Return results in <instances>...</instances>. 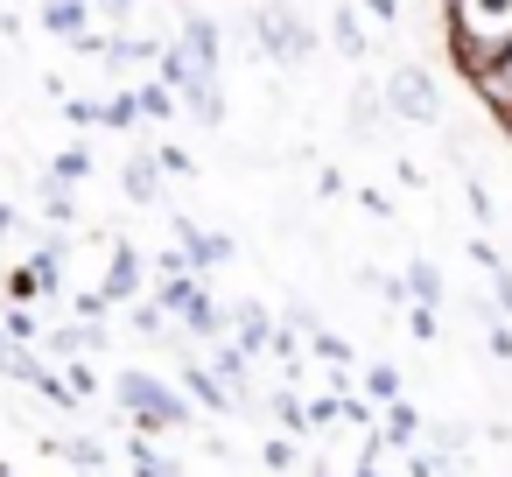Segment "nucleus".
<instances>
[{"label":"nucleus","mask_w":512,"mask_h":477,"mask_svg":"<svg viewBox=\"0 0 512 477\" xmlns=\"http://www.w3.org/2000/svg\"><path fill=\"white\" fill-rule=\"evenodd\" d=\"M442 36L463 78L491 71L512 43V0H442Z\"/></svg>","instance_id":"nucleus-1"},{"label":"nucleus","mask_w":512,"mask_h":477,"mask_svg":"<svg viewBox=\"0 0 512 477\" xmlns=\"http://www.w3.org/2000/svg\"><path fill=\"white\" fill-rule=\"evenodd\" d=\"M120 407L141 421V435H169V428H190V400L155 379V372H120Z\"/></svg>","instance_id":"nucleus-2"},{"label":"nucleus","mask_w":512,"mask_h":477,"mask_svg":"<svg viewBox=\"0 0 512 477\" xmlns=\"http://www.w3.org/2000/svg\"><path fill=\"white\" fill-rule=\"evenodd\" d=\"M253 36H260V50L281 57V64H309V50H316L309 22L288 8V0H267V8H253Z\"/></svg>","instance_id":"nucleus-3"},{"label":"nucleus","mask_w":512,"mask_h":477,"mask_svg":"<svg viewBox=\"0 0 512 477\" xmlns=\"http://www.w3.org/2000/svg\"><path fill=\"white\" fill-rule=\"evenodd\" d=\"M386 113H400V120H414V127H435V120H442L435 78H428L421 64H400V71L386 78Z\"/></svg>","instance_id":"nucleus-4"},{"label":"nucleus","mask_w":512,"mask_h":477,"mask_svg":"<svg viewBox=\"0 0 512 477\" xmlns=\"http://www.w3.org/2000/svg\"><path fill=\"white\" fill-rule=\"evenodd\" d=\"M183 386H190V407H204V414H232V407H239L232 386H225L211 365H197V358H183Z\"/></svg>","instance_id":"nucleus-5"},{"label":"nucleus","mask_w":512,"mask_h":477,"mask_svg":"<svg viewBox=\"0 0 512 477\" xmlns=\"http://www.w3.org/2000/svg\"><path fill=\"white\" fill-rule=\"evenodd\" d=\"M176 239L190 246V267H197V274H204V267H225V260H232V239H225V232H197L190 218H176Z\"/></svg>","instance_id":"nucleus-6"},{"label":"nucleus","mask_w":512,"mask_h":477,"mask_svg":"<svg viewBox=\"0 0 512 477\" xmlns=\"http://www.w3.org/2000/svg\"><path fill=\"white\" fill-rule=\"evenodd\" d=\"M134 288H141V253L120 239V246H113V267H106V288H99V295H106V302H127Z\"/></svg>","instance_id":"nucleus-7"},{"label":"nucleus","mask_w":512,"mask_h":477,"mask_svg":"<svg viewBox=\"0 0 512 477\" xmlns=\"http://www.w3.org/2000/svg\"><path fill=\"white\" fill-rule=\"evenodd\" d=\"M232 323H239V351H246V358H253V351H274V337H281V330L267 323V309H260V302H239V309H232Z\"/></svg>","instance_id":"nucleus-8"},{"label":"nucleus","mask_w":512,"mask_h":477,"mask_svg":"<svg viewBox=\"0 0 512 477\" xmlns=\"http://www.w3.org/2000/svg\"><path fill=\"white\" fill-rule=\"evenodd\" d=\"M120 183H127V197H134V204H162V155H134Z\"/></svg>","instance_id":"nucleus-9"},{"label":"nucleus","mask_w":512,"mask_h":477,"mask_svg":"<svg viewBox=\"0 0 512 477\" xmlns=\"http://www.w3.org/2000/svg\"><path fill=\"white\" fill-rule=\"evenodd\" d=\"M407 302L414 309H442V267L435 260H414L407 267Z\"/></svg>","instance_id":"nucleus-10"},{"label":"nucleus","mask_w":512,"mask_h":477,"mask_svg":"<svg viewBox=\"0 0 512 477\" xmlns=\"http://www.w3.org/2000/svg\"><path fill=\"white\" fill-rule=\"evenodd\" d=\"M470 92H477V99H484V106L512 127V78H505L498 64H491V71H477V78H470Z\"/></svg>","instance_id":"nucleus-11"},{"label":"nucleus","mask_w":512,"mask_h":477,"mask_svg":"<svg viewBox=\"0 0 512 477\" xmlns=\"http://www.w3.org/2000/svg\"><path fill=\"white\" fill-rule=\"evenodd\" d=\"M85 15H92V0H50V8H43V29H50V36H85Z\"/></svg>","instance_id":"nucleus-12"},{"label":"nucleus","mask_w":512,"mask_h":477,"mask_svg":"<svg viewBox=\"0 0 512 477\" xmlns=\"http://www.w3.org/2000/svg\"><path fill=\"white\" fill-rule=\"evenodd\" d=\"M414 435H421L414 407H407V400H393V407H386V428H379V442H386V449H407Z\"/></svg>","instance_id":"nucleus-13"},{"label":"nucleus","mask_w":512,"mask_h":477,"mask_svg":"<svg viewBox=\"0 0 512 477\" xmlns=\"http://www.w3.org/2000/svg\"><path fill=\"white\" fill-rule=\"evenodd\" d=\"M330 36H337V50H344V57H365V29H358V15H351V8H337V15H330Z\"/></svg>","instance_id":"nucleus-14"},{"label":"nucleus","mask_w":512,"mask_h":477,"mask_svg":"<svg viewBox=\"0 0 512 477\" xmlns=\"http://www.w3.org/2000/svg\"><path fill=\"white\" fill-rule=\"evenodd\" d=\"M85 176H92V155H85V148H64V155L50 162V183H64V190L85 183Z\"/></svg>","instance_id":"nucleus-15"},{"label":"nucleus","mask_w":512,"mask_h":477,"mask_svg":"<svg viewBox=\"0 0 512 477\" xmlns=\"http://www.w3.org/2000/svg\"><path fill=\"white\" fill-rule=\"evenodd\" d=\"M260 463H267V477H288L295 470V435H267L260 442Z\"/></svg>","instance_id":"nucleus-16"},{"label":"nucleus","mask_w":512,"mask_h":477,"mask_svg":"<svg viewBox=\"0 0 512 477\" xmlns=\"http://www.w3.org/2000/svg\"><path fill=\"white\" fill-rule=\"evenodd\" d=\"M8 295H15V309H22V302H36V295H57V288H50L36 267H22V274H8Z\"/></svg>","instance_id":"nucleus-17"},{"label":"nucleus","mask_w":512,"mask_h":477,"mask_svg":"<svg viewBox=\"0 0 512 477\" xmlns=\"http://www.w3.org/2000/svg\"><path fill=\"white\" fill-rule=\"evenodd\" d=\"M365 393H372L379 407H393V400H400V372H393V365H372V372H365Z\"/></svg>","instance_id":"nucleus-18"},{"label":"nucleus","mask_w":512,"mask_h":477,"mask_svg":"<svg viewBox=\"0 0 512 477\" xmlns=\"http://www.w3.org/2000/svg\"><path fill=\"white\" fill-rule=\"evenodd\" d=\"M134 99H141V113H148V120H169V113H176V92H169V85H141Z\"/></svg>","instance_id":"nucleus-19"},{"label":"nucleus","mask_w":512,"mask_h":477,"mask_svg":"<svg viewBox=\"0 0 512 477\" xmlns=\"http://www.w3.org/2000/svg\"><path fill=\"white\" fill-rule=\"evenodd\" d=\"M386 106V92H372V85H358V99H351V127L358 134H372V113Z\"/></svg>","instance_id":"nucleus-20"},{"label":"nucleus","mask_w":512,"mask_h":477,"mask_svg":"<svg viewBox=\"0 0 512 477\" xmlns=\"http://www.w3.org/2000/svg\"><path fill=\"white\" fill-rule=\"evenodd\" d=\"M274 421H281V428L295 435V428H309V407H302L295 393H274Z\"/></svg>","instance_id":"nucleus-21"},{"label":"nucleus","mask_w":512,"mask_h":477,"mask_svg":"<svg viewBox=\"0 0 512 477\" xmlns=\"http://www.w3.org/2000/svg\"><path fill=\"white\" fill-rule=\"evenodd\" d=\"M64 456H71L78 470H106V449H99L92 435H78V442H64Z\"/></svg>","instance_id":"nucleus-22"},{"label":"nucleus","mask_w":512,"mask_h":477,"mask_svg":"<svg viewBox=\"0 0 512 477\" xmlns=\"http://www.w3.org/2000/svg\"><path fill=\"white\" fill-rule=\"evenodd\" d=\"M134 120H141V99H134V92L106 99V127H134Z\"/></svg>","instance_id":"nucleus-23"},{"label":"nucleus","mask_w":512,"mask_h":477,"mask_svg":"<svg viewBox=\"0 0 512 477\" xmlns=\"http://www.w3.org/2000/svg\"><path fill=\"white\" fill-rule=\"evenodd\" d=\"M43 211H50L57 225H71V211H78V204H71V190H64V183H43Z\"/></svg>","instance_id":"nucleus-24"},{"label":"nucleus","mask_w":512,"mask_h":477,"mask_svg":"<svg viewBox=\"0 0 512 477\" xmlns=\"http://www.w3.org/2000/svg\"><path fill=\"white\" fill-rule=\"evenodd\" d=\"M64 386L85 400V393H99V372H92V365H78V358H64Z\"/></svg>","instance_id":"nucleus-25"},{"label":"nucleus","mask_w":512,"mask_h":477,"mask_svg":"<svg viewBox=\"0 0 512 477\" xmlns=\"http://www.w3.org/2000/svg\"><path fill=\"white\" fill-rule=\"evenodd\" d=\"M0 330H8L15 344H36V316H29V309H8V323H0Z\"/></svg>","instance_id":"nucleus-26"},{"label":"nucleus","mask_w":512,"mask_h":477,"mask_svg":"<svg viewBox=\"0 0 512 477\" xmlns=\"http://www.w3.org/2000/svg\"><path fill=\"white\" fill-rule=\"evenodd\" d=\"M316 358H330V365H351V344H344V337H330V330H316Z\"/></svg>","instance_id":"nucleus-27"},{"label":"nucleus","mask_w":512,"mask_h":477,"mask_svg":"<svg viewBox=\"0 0 512 477\" xmlns=\"http://www.w3.org/2000/svg\"><path fill=\"white\" fill-rule=\"evenodd\" d=\"M162 316H169L162 302H141V309H134V330H141V337H155V330H162Z\"/></svg>","instance_id":"nucleus-28"},{"label":"nucleus","mask_w":512,"mask_h":477,"mask_svg":"<svg viewBox=\"0 0 512 477\" xmlns=\"http://www.w3.org/2000/svg\"><path fill=\"white\" fill-rule=\"evenodd\" d=\"M484 344H491V358H512V323H498V316H491V330H484Z\"/></svg>","instance_id":"nucleus-29"},{"label":"nucleus","mask_w":512,"mask_h":477,"mask_svg":"<svg viewBox=\"0 0 512 477\" xmlns=\"http://www.w3.org/2000/svg\"><path fill=\"white\" fill-rule=\"evenodd\" d=\"M162 176H197V169H190V155H183V148H162Z\"/></svg>","instance_id":"nucleus-30"},{"label":"nucleus","mask_w":512,"mask_h":477,"mask_svg":"<svg viewBox=\"0 0 512 477\" xmlns=\"http://www.w3.org/2000/svg\"><path fill=\"white\" fill-rule=\"evenodd\" d=\"M407 323H414V337H421V344H435V330H442V323H435V309H414Z\"/></svg>","instance_id":"nucleus-31"},{"label":"nucleus","mask_w":512,"mask_h":477,"mask_svg":"<svg viewBox=\"0 0 512 477\" xmlns=\"http://www.w3.org/2000/svg\"><path fill=\"white\" fill-rule=\"evenodd\" d=\"M491 295H498V309H505V316H512V274H505V267H498V274H491Z\"/></svg>","instance_id":"nucleus-32"},{"label":"nucleus","mask_w":512,"mask_h":477,"mask_svg":"<svg viewBox=\"0 0 512 477\" xmlns=\"http://www.w3.org/2000/svg\"><path fill=\"white\" fill-rule=\"evenodd\" d=\"M358 8H365V15H379V22H393V15H400V0H358Z\"/></svg>","instance_id":"nucleus-33"},{"label":"nucleus","mask_w":512,"mask_h":477,"mask_svg":"<svg viewBox=\"0 0 512 477\" xmlns=\"http://www.w3.org/2000/svg\"><path fill=\"white\" fill-rule=\"evenodd\" d=\"M498 71H505V78H512V43H505V57H498Z\"/></svg>","instance_id":"nucleus-34"},{"label":"nucleus","mask_w":512,"mask_h":477,"mask_svg":"<svg viewBox=\"0 0 512 477\" xmlns=\"http://www.w3.org/2000/svg\"><path fill=\"white\" fill-rule=\"evenodd\" d=\"M309 477H330V470H323V463H316V470H309Z\"/></svg>","instance_id":"nucleus-35"},{"label":"nucleus","mask_w":512,"mask_h":477,"mask_svg":"<svg viewBox=\"0 0 512 477\" xmlns=\"http://www.w3.org/2000/svg\"><path fill=\"white\" fill-rule=\"evenodd\" d=\"M0 477H15V470H8V463H0Z\"/></svg>","instance_id":"nucleus-36"},{"label":"nucleus","mask_w":512,"mask_h":477,"mask_svg":"<svg viewBox=\"0 0 512 477\" xmlns=\"http://www.w3.org/2000/svg\"><path fill=\"white\" fill-rule=\"evenodd\" d=\"M505 141H512V127H505Z\"/></svg>","instance_id":"nucleus-37"}]
</instances>
